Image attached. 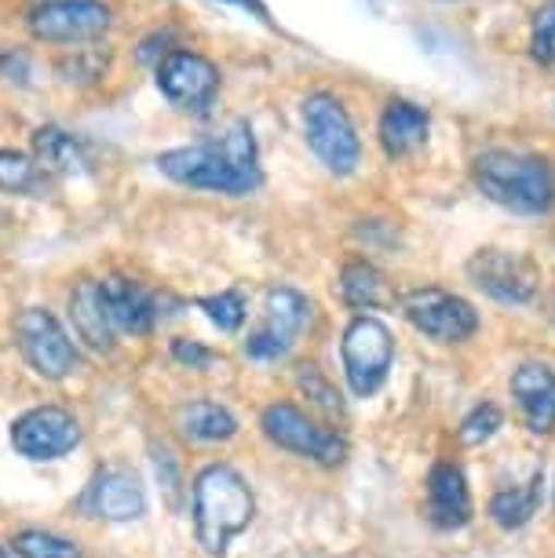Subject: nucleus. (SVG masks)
I'll return each instance as SVG.
<instances>
[{"label":"nucleus","instance_id":"a211bd4d","mask_svg":"<svg viewBox=\"0 0 555 558\" xmlns=\"http://www.w3.org/2000/svg\"><path fill=\"white\" fill-rule=\"evenodd\" d=\"M67 314H70V325L77 332V340L96 354H113V325L102 311V296H99V278H77L67 296Z\"/></svg>","mask_w":555,"mask_h":558},{"label":"nucleus","instance_id":"4be33fe9","mask_svg":"<svg viewBox=\"0 0 555 558\" xmlns=\"http://www.w3.org/2000/svg\"><path fill=\"white\" fill-rule=\"evenodd\" d=\"M34 157L48 175H85L88 172V150L73 132L59 124H45L34 132Z\"/></svg>","mask_w":555,"mask_h":558},{"label":"nucleus","instance_id":"393cba45","mask_svg":"<svg viewBox=\"0 0 555 558\" xmlns=\"http://www.w3.org/2000/svg\"><path fill=\"white\" fill-rule=\"evenodd\" d=\"M8 547H12L15 558H85V547L73 541V536L37 530V525L12 533V544Z\"/></svg>","mask_w":555,"mask_h":558},{"label":"nucleus","instance_id":"6ab92c4d","mask_svg":"<svg viewBox=\"0 0 555 558\" xmlns=\"http://www.w3.org/2000/svg\"><path fill=\"white\" fill-rule=\"evenodd\" d=\"M427 132H432V113L421 102L391 99L381 113V146L387 157H410L413 150H421Z\"/></svg>","mask_w":555,"mask_h":558},{"label":"nucleus","instance_id":"0eeeda50","mask_svg":"<svg viewBox=\"0 0 555 558\" xmlns=\"http://www.w3.org/2000/svg\"><path fill=\"white\" fill-rule=\"evenodd\" d=\"M340 362L351 395L373 398L387 384V376H391V362H395L391 329L381 318H373V314H354L340 336Z\"/></svg>","mask_w":555,"mask_h":558},{"label":"nucleus","instance_id":"7c9ffc66","mask_svg":"<svg viewBox=\"0 0 555 558\" xmlns=\"http://www.w3.org/2000/svg\"><path fill=\"white\" fill-rule=\"evenodd\" d=\"M0 73H4L8 81H19V84H26V77H29V59H26V51H4L0 56Z\"/></svg>","mask_w":555,"mask_h":558},{"label":"nucleus","instance_id":"bb28decb","mask_svg":"<svg viewBox=\"0 0 555 558\" xmlns=\"http://www.w3.org/2000/svg\"><path fill=\"white\" fill-rule=\"evenodd\" d=\"M500 427H505V413H500V405H494V402H479L464 420H460L457 438L464 441V446H483V441L494 438Z\"/></svg>","mask_w":555,"mask_h":558},{"label":"nucleus","instance_id":"c85d7f7f","mask_svg":"<svg viewBox=\"0 0 555 558\" xmlns=\"http://www.w3.org/2000/svg\"><path fill=\"white\" fill-rule=\"evenodd\" d=\"M530 56L552 66L555 62V0H544L533 15V29H530Z\"/></svg>","mask_w":555,"mask_h":558},{"label":"nucleus","instance_id":"a878e982","mask_svg":"<svg viewBox=\"0 0 555 558\" xmlns=\"http://www.w3.org/2000/svg\"><path fill=\"white\" fill-rule=\"evenodd\" d=\"M194 307L227 336H234L238 329H242L245 314H249V303H245L242 289H224V292H216V296H194Z\"/></svg>","mask_w":555,"mask_h":558},{"label":"nucleus","instance_id":"f257e3e1","mask_svg":"<svg viewBox=\"0 0 555 558\" xmlns=\"http://www.w3.org/2000/svg\"><path fill=\"white\" fill-rule=\"evenodd\" d=\"M157 172L169 175L172 183L191 186V191L245 197L264 183L260 172V150L253 129L245 121H234L224 135L194 146H176V150L157 154Z\"/></svg>","mask_w":555,"mask_h":558},{"label":"nucleus","instance_id":"473e14b6","mask_svg":"<svg viewBox=\"0 0 555 558\" xmlns=\"http://www.w3.org/2000/svg\"><path fill=\"white\" fill-rule=\"evenodd\" d=\"M0 558H12V551H8V547H4V544H0Z\"/></svg>","mask_w":555,"mask_h":558},{"label":"nucleus","instance_id":"5701e85b","mask_svg":"<svg viewBox=\"0 0 555 558\" xmlns=\"http://www.w3.org/2000/svg\"><path fill=\"white\" fill-rule=\"evenodd\" d=\"M541 486H544V471L538 468L522 486L497 489L494 497H490V519H494V525H500V530H508V533L522 530L541 508Z\"/></svg>","mask_w":555,"mask_h":558},{"label":"nucleus","instance_id":"c756f323","mask_svg":"<svg viewBox=\"0 0 555 558\" xmlns=\"http://www.w3.org/2000/svg\"><path fill=\"white\" fill-rule=\"evenodd\" d=\"M169 354H172L176 365L194 368V373H205V368L216 362L213 347H205L202 340H186V336H176V340L169 343Z\"/></svg>","mask_w":555,"mask_h":558},{"label":"nucleus","instance_id":"6e6552de","mask_svg":"<svg viewBox=\"0 0 555 558\" xmlns=\"http://www.w3.org/2000/svg\"><path fill=\"white\" fill-rule=\"evenodd\" d=\"M311 325V300L292 286H270L264 296V318L245 340V357L253 362H281L303 329Z\"/></svg>","mask_w":555,"mask_h":558},{"label":"nucleus","instance_id":"1a4fd4ad","mask_svg":"<svg viewBox=\"0 0 555 558\" xmlns=\"http://www.w3.org/2000/svg\"><path fill=\"white\" fill-rule=\"evenodd\" d=\"M402 318L435 343H464L479 332V311L464 296L438 286H417L399 296Z\"/></svg>","mask_w":555,"mask_h":558},{"label":"nucleus","instance_id":"9d476101","mask_svg":"<svg viewBox=\"0 0 555 558\" xmlns=\"http://www.w3.org/2000/svg\"><path fill=\"white\" fill-rule=\"evenodd\" d=\"M81 438H85V427L67 405H34L12 420V449L34 463L70 457Z\"/></svg>","mask_w":555,"mask_h":558},{"label":"nucleus","instance_id":"f3484780","mask_svg":"<svg viewBox=\"0 0 555 558\" xmlns=\"http://www.w3.org/2000/svg\"><path fill=\"white\" fill-rule=\"evenodd\" d=\"M511 398L533 435L555 430V373L541 362H527L511 373Z\"/></svg>","mask_w":555,"mask_h":558},{"label":"nucleus","instance_id":"2eb2a0df","mask_svg":"<svg viewBox=\"0 0 555 558\" xmlns=\"http://www.w3.org/2000/svg\"><path fill=\"white\" fill-rule=\"evenodd\" d=\"M85 504L99 522H113V525L135 522L146 514V489L132 468L107 463V468H99L92 475Z\"/></svg>","mask_w":555,"mask_h":558},{"label":"nucleus","instance_id":"412c9836","mask_svg":"<svg viewBox=\"0 0 555 558\" xmlns=\"http://www.w3.org/2000/svg\"><path fill=\"white\" fill-rule=\"evenodd\" d=\"M176 430L197 446H219L238 435V416L227 405L197 398V402H183L176 409Z\"/></svg>","mask_w":555,"mask_h":558},{"label":"nucleus","instance_id":"cd10ccee","mask_svg":"<svg viewBox=\"0 0 555 558\" xmlns=\"http://www.w3.org/2000/svg\"><path fill=\"white\" fill-rule=\"evenodd\" d=\"M297 387L311 398V405L318 409V413H326V416H333V420L343 416V402H340L337 387H333V384L326 380V376L318 373V365H300Z\"/></svg>","mask_w":555,"mask_h":558},{"label":"nucleus","instance_id":"2f4dec72","mask_svg":"<svg viewBox=\"0 0 555 558\" xmlns=\"http://www.w3.org/2000/svg\"><path fill=\"white\" fill-rule=\"evenodd\" d=\"M227 4H238V8H245V12H256L260 19H267V8L260 4V0H227Z\"/></svg>","mask_w":555,"mask_h":558},{"label":"nucleus","instance_id":"aec40b11","mask_svg":"<svg viewBox=\"0 0 555 558\" xmlns=\"http://www.w3.org/2000/svg\"><path fill=\"white\" fill-rule=\"evenodd\" d=\"M337 289H340V300L348 303L351 311H381V307H391L395 303V292L387 286L384 270L376 267L370 259H348L340 267V278H337Z\"/></svg>","mask_w":555,"mask_h":558},{"label":"nucleus","instance_id":"4468645a","mask_svg":"<svg viewBox=\"0 0 555 558\" xmlns=\"http://www.w3.org/2000/svg\"><path fill=\"white\" fill-rule=\"evenodd\" d=\"M99 296L118 336H150L157 322H161V300L143 281L129 278V274L99 278Z\"/></svg>","mask_w":555,"mask_h":558},{"label":"nucleus","instance_id":"423d86ee","mask_svg":"<svg viewBox=\"0 0 555 558\" xmlns=\"http://www.w3.org/2000/svg\"><path fill=\"white\" fill-rule=\"evenodd\" d=\"M303 140H307L311 154L326 165L333 175H354L362 161V143L354 132V121L348 107L333 96V92H314L300 107Z\"/></svg>","mask_w":555,"mask_h":558},{"label":"nucleus","instance_id":"dca6fc26","mask_svg":"<svg viewBox=\"0 0 555 558\" xmlns=\"http://www.w3.org/2000/svg\"><path fill=\"white\" fill-rule=\"evenodd\" d=\"M427 519L435 530H464L471 522V489L468 478L454 460H438L427 471Z\"/></svg>","mask_w":555,"mask_h":558},{"label":"nucleus","instance_id":"20e7f679","mask_svg":"<svg viewBox=\"0 0 555 558\" xmlns=\"http://www.w3.org/2000/svg\"><path fill=\"white\" fill-rule=\"evenodd\" d=\"M12 343L19 357L45 384H62L81 368V351L67 325L48 307H23L12 318Z\"/></svg>","mask_w":555,"mask_h":558},{"label":"nucleus","instance_id":"b1692460","mask_svg":"<svg viewBox=\"0 0 555 558\" xmlns=\"http://www.w3.org/2000/svg\"><path fill=\"white\" fill-rule=\"evenodd\" d=\"M51 175L37 165L34 154L0 146V191L19 197H45Z\"/></svg>","mask_w":555,"mask_h":558},{"label":"nucleus","instance_id":"f03ea898","mask_svg":"<svg viewBox=\"0 0 555 558\" xmlns=\"http://www.w3.org/2000/svg\"><path fill=\"white\" fill-rule=\"evenodd\" d=\"M191 519L197 547L208 558H224L256 519L253 486L230 463H205L191 486Z\"/></svg>","mask_w":555,"mask_h":558},{"label":"nucleus","instance_id":"ddd939ff","mask_svg":"<svg viewBox=\"0 0 555 558\" xmlns=\"http://www.w3.org/2000/svg\"><path fill=\"white\" fill-rule=\"evenodd\" d=\"M157 92L172 102L176 110L186 113H208L219 96V70L202 51L172 48L169 56L157 62Z\"/></svg>","mask_w":555,"mask_h":558},{"label":"nucleus","instance_id":"7ed1b4c3","mask_svg":"<svg viewBox=\"0 0 555 558\" xmlns=\"http://www.w3.org/2000/svg\"><path fill=\"white\" fill-rule=\"evenodd\" d=\"M471 179L490 202L511 213H548L555 205V168L538 154L483 150L471 165Z\"/></svg>","mask_w":555,"mask_h":558},{"label":"nucleus","instance_id":"f8f14e48","mask_svg":"<svg viewBox=\"0 0 555 558\" xmlns=\"http://www.w3.org/2000/svg\"><path fill=\"white\" fill-rule=\"evenodd\" d=\"M113 12L102 0H40L26 15L29 37L45 45H81L110 29Z\"/></svg>","mask_w":555,"mask_h":558},{"label":"nucleus","instance_id":"9b49d317","mask_svg":"<svg viewBox=\"0 0 555 558\" xmlns=\"http://www.w3.org/2000/svg\"><path fill=\"white\" fill-rule=\"evenodd\" d=\"M468 278L490 300L508 303V307H522L541 289V267L530 256L511 248H479L468 259Z\"/></svg>","mask_w":555,"mask_h":558},{"label":"nucleus","instance_id":"39448f33","mask_svg":"<svg viewBox=\"0 0 555 558\" xmlns=\"http://www.w3.org/2000/svg\"><path fill=\"white\" fill-rule=\"evenodd\" d=\"M260 430L275 449L311 460L318 468H340L348 460V438L343 430L322 424L292 402H270L260 409Z\"/></svg>","mask_w":555,"mask_h":558}]
</instances>
